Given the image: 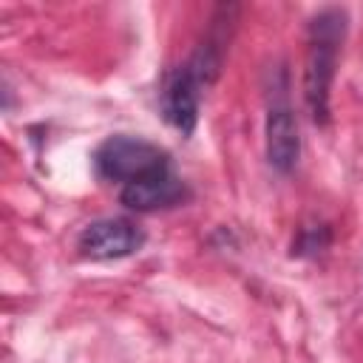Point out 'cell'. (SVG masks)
<instances>
[{
  "instance_id": "1",
  "label": "cell",
  "mask_w": 363,
  "mask_h": 363,
  "mask_svg": "<svg viewBox=\"0 0 363 363\" xmlns=\"http://www.w3.org/2000/svg\"><path fill=\"white\" fill-rule=\"evenodd\" d=\"M349 14L340 6L320 9L306 26V57H303V102L309 119L318 128L329 125V96L337 71V57L346 40Z\"/></svg>"
},
{
  "instance_id": "2",
  "label": "cell",
  "mask_w": 363,
  "mask_h": 363,
  "mask_svg": "<svg viewBox=\"0 0 363 363\" xmlns=\"http://www.w3.org/2000/svg\"><path fill=\"white\" fill-rule=\"evenodd\" d=\"M91 162H94V173L102 182H111L119 187L170 170V156L164 147L130 133H113L102 139Z\"/></svg>"
},
{
  "instance_id": "3",
  "label": "cell",
  "mask_w": 363,
  "mask_h": 363,
  "mask_svg": "<svg viewBox=\"0 0 363 363\" xmlns=\"http://www.w3.org/2000/svg\"><path fill=\"white\" fill-rule=\"evenodd\" d=\"M210 85L201 79V74L190 65L182 62L176 68H167L159 85V111L170 128H176L182 136H190L199 125V108H201V94Z\"/></svg>"
},
{
  "instance_id": "4",
  "label": "cell",
  "mask_w": 363,
  "mask_h": 363,
  "mask_svg": "<svg viewBox=\"0 0 363 363\" xmlns=\"http://www.w3.org/2000/svg\"><path fill=\"white\" fill-rule=\"evenodd\" d=\"M264 150H267V164L284 176L292 173L301 159V130L295 111L286 99V82H281V88L269 99L267 122H264Z\"/></svg>"
},
{
  "instance_id": "5",
  "label": "cell",
  "mask_w": 363,
  "mask_h": 363,
  "mask_svg": "<svg viewBox=\"0 0 363 363\" xmlns=\"http://www.w3.org/2000/svg\"><path fill=\"white\" fill-rule=\"evenodd\" d=\"M145 244L142 227L125 216L96 218L77 235V252L88 261H119L139 252Z\"/></svg>"
},
{
  "instance_id": "6",
  "label": "cell",
  "mask_w": 363,
  "mask_h": 363,
  "mask_svg": "<svg viewBox=\"0 0 363 363\" xmlns=\"http://www.w3.org/2000/svg\"><path fill=\"white\" fill-rule=\"evenodd\" d=\"M187 199H190V187L173 173V167L164 170V173L147 176L142 182H133V184L119 187V201L128 210H136V213L170 210V207L184 204Z\"/></svg>"
},
{
  "instance_id": "7",
  "label": "cell",
  "mask_w": 363,
  "mask_h": 363,
  "mask_svg": "<svg viewBox=\"0 0 363 363\" xmlns=\"http://www.w3.org/2000/svg\"><path fill=\"white\" fill-rule=\"evenodd\" d=\"M332 241V233L326 224H312V227H303L298 233V238L292 241V255L298 258H315L320 255Z\"/></svg>"
}]
</instances>
